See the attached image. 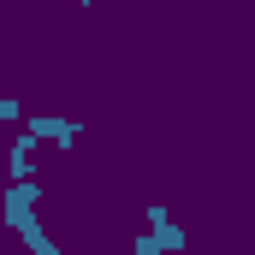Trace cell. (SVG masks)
<instances>
[{
	"instance_id": "obj_6",
	"label": "cell",
	"mask_w": 255,
	"mask_h": 255,
	"mask_svg": "<svg viewBox=\"0 0 255 255\" xmlns=\"http://www.w3.org/2000/svg\"><path fill=\"white\" fill-rule=\"evenodd\" d=\"M12 119H18V101H12V95H0V125H12Z\"/></svg>"
},
{
	"instance_id": "obj_3",
	"label": "cell",
	"mask_w": 255,
	"mask_h": 255,
	"mask_svg": "<svg viewBox=\"0 0 255 255\" xmlns=\"http://www.w3.org/2000/svg\"><path fill=\"white\" fill-rule=\"evenodd\" d=\"M24 130H30V136H48V142H60V148H71V142L83 136L77 119H42V113H36V119H24Z\"/></svg>"
},
{
	"instance_id": "obj_1",
	"label": "cell",
	"mask_w": 255,
	"mask_h": 255,
	"mask_svg": "<svg viewBox=\"0 0 255 255\" xmlns=\"http://www.w3.org/2000/svg\"><path fill=\"white\" fill-rule=\"evenodd\" d=\"M36 202H42V184H36V178H30V184H6V196H0V220L24 238L30 255H60V244L48 238V226L36 220Z\"/></svg>"
},
{
	"instance_id": "obj_2",
	"label": "cell",
	"mask_w": 255,
	"mask_h": 255,
	"mask_svg": "<svg viewBox=\"0 0 255 255\" xmlns=\"http://www.w3.org/2000/svg\"><path fill=\"white\" fill-rule=\"evenodd\" d=\"M190 250V238H184V226L172 220V226H160V232H148V238H136L130 255H184Z\"/></svg>"
},
{
	"instance_id": "obj_4",
	"label": "cell",
	"mask_w": 255,
	"mask_h": 255,
	"mask_svg": "<svg viewBox=\"0 0 255 255\" xmlns=\"http://www.w3.org/2000/svg\"><path fill=\"white\" fill-rule=\"evenodd\" d=\"M30 154H36V136L24 130V136L6 148V172H12V184H30V178H36V160H30Z\"/></svg>"
},
{
	"instance_id": "obj_5",
	"label": "cell",
	"mask_w": 255,
	"mask_h": 255,
	"mask_svg": "<svg viewBox=\"0 0 255 255\" xmlns=\"http://www.w3.org/2000/svg\"><path fill=\"white\" fill-rule=\"evenodd\" d=\"M160 226H172V208L166 202H148V232H160Z\"/></svg>"
}]
</instances>
